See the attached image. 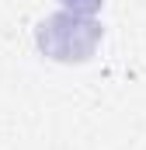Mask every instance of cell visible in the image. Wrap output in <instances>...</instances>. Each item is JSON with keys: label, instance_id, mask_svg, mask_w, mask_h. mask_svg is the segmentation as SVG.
Returning <instances> with one entry per match:
<instances>
[{"label": "cell", "instance_id": "cell-1", "mask_svg": "<svg viewBox=\"0 0 146 150\" xmlns=\"http://www.w3.org/2000/svg\"><path fill=\"white\" fill-rule=\"evenodd\" d=\"M101 35H105V28L94 18L70 14V11L49 14L35 28L38 49L49 59H56V63H84V59H91L98 42H101Z\"/></svg>", "mask_w": 146, "mask_h": 150}, {"label": "cell", "instance_id": "cell-2", "mask_svg": "<svg viewBox=\"0 0 146 150\" xmlns=\"http://www.w3.org/2000/svg\"><path fill=\"white\" fill-rule=\"evenodd\" d=\"M101 4L105 0H63V7L70 14H84V18H91L94 11H101Z\"/></svg>", "mask_w": 146, "mask_h": 150}]
</instances>
